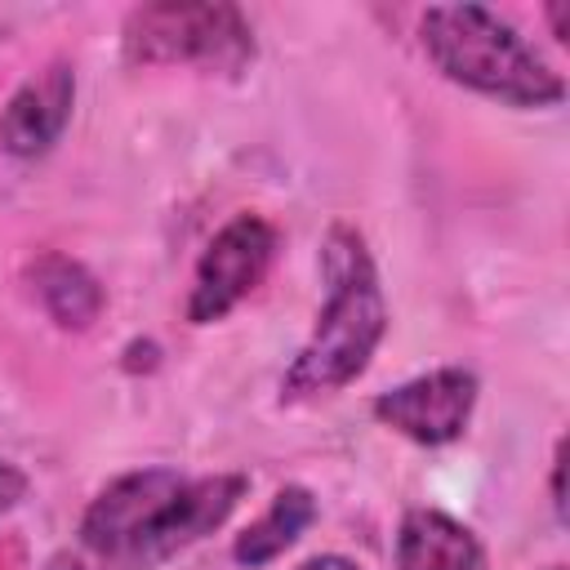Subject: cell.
Here are the masks:
<instances>
[{"label":"cell","mask_w":570,"mask_h":570,"mask_svg":"<svg viewBox=\"0 0 570 570\" xmlns=\"http://www.w3.org/2000/svg\"><path fill=\"white\" fill-rule=\"evenodd\" d=\"M245 494V476H183L142 468L116 476L80 517V543L102 566L151 570L214 534Z\"/></svg>","instance_id":"1"},{"label":"cell","mask_w":570,"mask_h":570,"mask_svg":"<svg viewBox=\"0 0 570 570\" xmlns=\"http://www.w3.org/2000/svg\"><path fill=\"white\" fill-rule=\"evenodd\" d=\"M325 281L330 294L316 316V330L281 379L285 401H307L347 387L383 343L387 303L379 289V272L365 240L343 223L325 240Z\"/></svg>","instance_id":"2"},{"label":"cell","mask_w":570,"mask_h":570,"mask_svg":"<svg viewBox=\"0 0 570 570\" xmlns=\"http://www.w3.org/2000/svg\"><path fill=\"white\" fill-rule=\"evenodd\" d=\"M432 67L508 107H552L566 98V80L539 58V49L485 4H432L419 22Z\"/></svg>","instance_id":"3"},{"label":"cell","mask_w":570,"mask_h":570,"mask_svg":"<svg viewBox=\"0 0 570 570\" xmlns=\"http://www.w3.org/2000/svg\"><path fill=\"white\" fill-rule=\"evenodd\" d=\"M125 49L134 62H191L236 76L254 58L245 18L232 4H147L129 13Z\"/></svg>","instance_id":"4"},{"label":"cell","mask_w":570,"mask_h":570,"mask_svg":"<svg viewBox=\"0 0 570 570\" xmlns=\"http://www.w3.org/2000/svg\"><path fill=\"white\" fill-rule=\"evenodd\" d=\"M276 254V227L258 214H236L227 227H218V236L205 245L200 263H196V281H191V298H187V321L191 325H209L223 321L272 267Z\"/></svg>","instance_id":"5"},{"label":"cell","mask_w":570,"mask_h":570,"mask_svg":"<svg viewBox=\"0 0 570 570\" xmlns=\"http://www.w3.org/2000/svg\"><path fill=\"white\" fill-rule=\"evenodd\" d=\"M476 405V379L459 365L419 374L374 396V419L419 445H450L463 436Z\"/></svg>","instance_id":"6"},{"label":"cell","mask_w":570,"mask_h":570,"mask_svg":"<svg viewBox=\"0 0 570 570\" xmlns=\"http://www.w3.org/2000/svg\"><path fill=\"white\" fill-rule=\"evenodd\" d=\"M71 98H76V76L67 62H49L45 71H36L0 111L4 151L22 156V160L45 156L71 120Z\"/></svg>","instance_id":"7"},{"label":"cell","mask_w":570,"mask_h":570,"mask_svg":"<svg viewBox=\"0 0 570 570\" xmlns=\"http://www.w3.org/2000/svg\"><path fill=\"white\" fill-rule=\"evenodd\" d=\"M396 570H485V552L463 521L414 508L396 530Z\"/></svg>","instance_id":"8"},{"label":"cell","mask_w":570,"mask_h":570,"mask_svg":"<svg viewBox=\"0 0 570 570\" xmlns=\"http://www.w3.org/2000/svg\"><path fill=\"white\" fill-rule=\"evenodd\" d=\"M31 289L62 330H89L102 312V285L67 254H40L31 263Z\"/></svg>","instance_id":"9"},{"label":"cell","mask_w":570,"mask_h":570,"mask_svg":"<svg viewBox=\"0 0 570 570\" xmlns=\"http://www.w3.org/2000/svg\"><path fill=\"white\" fill-rule=\"evenodd\" d=\"M316 521V499L303 490V485H285L276 499H272V508L254 521V525H245L240 534H236V543H232V557L240 561V566H267V561H276L307 525Z\"/></svg>","instance_id":"10"},{"label":"cell","mask_w":570,"mask_h":570,"mask_svg":"<svg viewBox=\"0 0 570 570\" xmlns=\"http://www.w3.org/2000/svg\"><path fill=\"white\" fill-rule=\"evenodd\" d=\"M22 494H27V476H22L9 459H0V517H4L9 508H18Z\"/></svg>","instance_id":"11"},{"label":"cell","mask_w":570,"mask_h":570,"mask_svg":"<svg viewBox=\"0 0 570 570\" xmlns=\"http://www.w3.org/2000/svg\"><path fill=\"white\" fill-rule=\"evenodd\" d=\"M561 472H566V441H557V454H552V508H557V517H566V499H561Z\"/></svg>","instance_id":"12"},{"label":"cell","mask_w":570,"mask_h":570,"mask_svg":"<svg viewBox=\"0 0 570 570\" xmlns=\"http://www.w3.org/2000/svg\"><path fill=\"white\" fill-rule=\"evenodd\" d=\"M298 570H361L356 561H347V557H334V552H325V557H312V561H303Z\"/></svg>","instance_id":"13"},{"label":"cell","mask_w":570,"mask_h":570,"mask_svg":"<svg viewBox=\"0 0 570 570\" xmlns=\"http://www.w3.org/2000/svg\"><path fill=\"white\" fill-rule=\"evenodd\" d=\"M49 570H107V566H85L80 557H67V552H62V557L49 561Z\"/></svg>","instance_id":"14"},{"label":"cell","mask_w":570,"mask_h":570,"mask_svg":"<svg viewBox=\"0 0 570 570\" xmlns=\"http://www.w3.org/2000/svg\"><path fill=\"white\" fill-rule=\"evenodd\" d=\"M548 18H552V31H557V40H566V4H552V9H548Z\"/></svg>","instance_id":"15"},{"label":"cell","mask_w":570,"mask_h":570,"mask_svg":"<svg viewBox=\"0 0 570 570\" xmlns=\"http://www.w3.org/2000/svg\"><path fill=\"white\" fill-rule=\"evenodd\" d=\"M552 570H557V566H552Z\"/></svg>","instance_id":"16"}]
</instances>
